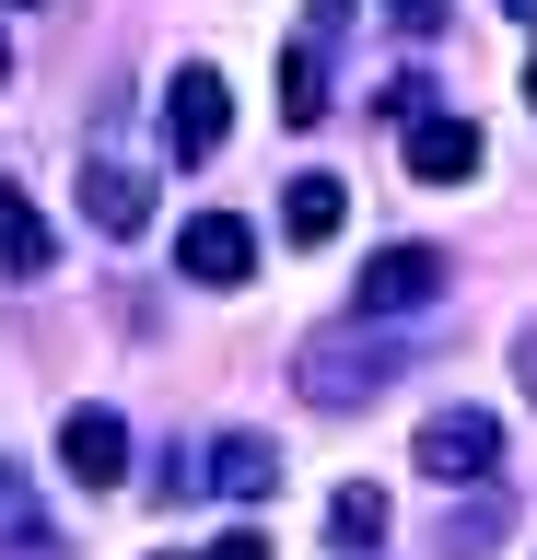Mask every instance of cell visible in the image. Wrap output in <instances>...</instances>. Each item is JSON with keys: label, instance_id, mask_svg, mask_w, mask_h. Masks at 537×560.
Returning <instances> with one entry per match:
<instances>
[{"label": "cell", "instance_id": "obj_1", "mask_svg": "<svg viewBox=\"0 0 537 560\" xmlns=\"http://www.w3.org/2000/svg\"><path fill=\"white\" fill-rule=\"evenodd\" d=\"M222 117H234V105H222V70H211V59H187V70H176V94H164V140L199 164V152L222 140Z\"/></svg>", "mask_w": 537, "mask_h": 560}, {"label": "cell", "instance_id": "obj_2", "mask_svg": "<svg viewBox=\"0 0 537 560\" xmlns=\"http://www.w3.org/2000/svg\"><path fill=\"white\" fill-rule=\"evenodd\" d=\"M59 467H71L82 490H117V467H129V432H117V409H71V420H59Z\"/></svg>", "mask_w": 537, "mask_h": 560}, {"label": "cell", "instance_id": "obj_3", "mask_svg": "<svg viewBox=\"0 0 537 560\" xmlns=\"http://www.w3.org/2000/svg\"><path fill=\"white\" fill-rule=\"evenodd\" d=\"M491 444H502V432H491L479 409H444V420H421V467H432L444 490H456V479H479V467H491Z\"/></svg>", "mask_w": 537, "mask_h": 560}, {"label": "cell", "instance_id": "obj_4", "mask_svg": "<svg viewBox=\"0 0 537 560\" xmlns=\"http://www.w3.org/2000/svg\"><path fill=\"white\" fill-rule=\"evenodd\" d=\"M432 280H444V257H432V245H386V257L362 269V315H409V304H432Z\"/></svg>", "mask_w": 537, "mask_h": 560}, {"label": "cell", "instance_id": "obj_5", "mask_svg": "<svg viewBox=\"0 0 537 560\" xmlns=\"http://www.w3.org/2000/svg\"><path fill=\"white\" fill-rule=\"evenodd\" d=\"M246 257H257V234L234 222V210H211V222H187V234H176V269L187 280H246Z\"/></svg>", "mask_w": 537, "mask_h": 560}, {"label": "cell", "instance_id": "obj_6", "mask_svg": "<svg viewBox=\"0 0 537 560\" xmlns=\"http://www.w3.org/2000/svg\"><path fill=\"white\" fill-rule=\"evenodd\" d=\"M409 175H421V187H467V175H479V129H467V117H421V129H409Z\"/></svg>", "mask_w": 537, "mask_h": 560}, {"label": "cell", "instance_id": "obj_7", "mask_svg": "<svg viewBox=\"0 0 537 560\" xmlns=\"http://www.w3.org/2000/svg\"><path fill=\"white\" fill-rule=\"evenodd\" d=\"M0 280H47V222L24 187H0Z\"/></svg>", "mask_w": 537, "mask_h": 560}, {"label": "cell", "instance_id": "obj_8", "mask_svg": "<svg viewBox=\"0 0 537 560\" xmlns=\"http://www.w3.org/2000/svg\"><path fill=\"white\" fill-rule=\"evenodd\" d=\"M339 222H351V199H339V175H292V210H281V234H292V245H327Z\"/></svg>", "mask_w": 537, "mask_h": 560}, {"label": "cell", "instance_id": "obj_9", "mask_svg": "<svg viewBox=\"0 0 537 560\" xmlns=\"http://www.w3.org/2000/svg\"><path fill=\"white\" fill-rule=\"evenodd\" d=\"M82 187H94V222H106V234H141V222H152V187L129 164H94Z\"/></svg>", "mask_w": 537, "mask_h": 560}, {"label": "cell", "instance_id": "obj_10", "mask_svg": "<svg viewBox=\"0 0 537 560\" xmlns=\"http://www.w3.org/2000/svg\"><path fill=\"white\" fill-rule=\"evenodd\" d=\"M281 117H292V129H316V117H327V70H316V47H281Z\"/></svg>", "mask_w": 537, "mask_h": 560}, {"label": "cell", "instance_id": "obj_11", "mask_svg": "<svg viewBox=\"0 0 537 560\" xmlns=\"http://www.w3.org/2000/svg\"><path fill=\"white\" fill-rule=\"evenodd\" d=\"M327 525H339L351 549H374V537H386V490H339V502H327Z\"/></svg>", "mask_w": 537, "mask_h": 560}, {"label": "cell", "instance_id": "obj_12", "mask_svg": "<svg viewBox=\"0 0 537 560\" xmlns=\"http://www.w3.org/2000/svg\"><path fill=\"white\" fill-rule=\"evenodd\" d=\"M211 479H222V490H269V479H281V455H269V444H222Z\"/></svg>", "mask_w": 537, "mask_h": 560}, {"label": "cell", "instance_id": "obj_13", "mask_svg": "<svg viewBox=\"0 0 537 560\" xmlns=\"http://www.w3.org/2000/svg\"><path fill=\"white\" fill-rule=\"evenodd\" d=\"M386 12H397L409 35H432V24H444V0H386Z\"/></svg>", "mask_w": 537, "mask_h": 560}, {"label": "cell", "instance_id": "obj_14", "mask_svg": "<svg viewBox=\"0 0 537 560\" xmlns=\"http://www.w3.org/2000/svg\"><path fill=\"white\" fill-rule=\"evenodd\" d=\"M199 560H269V537H222V549H199Z\"/></svg>", "mask_w": 537, "mask_h": 560}, {"label": "cell", "instance_id": "obj_15", "mask_svg": "<svg viewBox=\"0 0 537 560\" xmlns=\"http://www.w3.org/2000/svg\"><path fill=\"white\" fill-rule=\"evenodd\" d=\"M526 397H537V327H526Z\"/></svg>", "mask_w": 537, "mask_h": 560}, {"label": "cell", "instance_id": "obj_16", "mask_svg": "<svg viewBox=\"0 0 537 560\" xmlns=\"http://www.w3.org/2000/svg\"><path fill=\"white\" fill-rule=\"evenodd\" d=\"M502 12H526V24H537V0H502Z\"/></svg>", "mask_w": 537, "mask_h": 560}, {"label": "cell", "instance_id": "obj_17", "mask_svg": "<svg viewBox=\"0 0 537 560\" xmlns=\"http://www.w3.org/2000/svg\"><path fill=\"white\" fill-rule=\"evenodd\" d=\"M526 105H537V59H526Z\"/></svg>", "mask_w": 537, "mask_h": 560}, {"label": "cell", "instance_id": "obj_18", "mask_svg": "<svg viewBox=\"0 0 537 560\" xmlns=\"http://www.w3.org/2000/svg\"><path fill=\"white\" fill-rule=\"evenodd\" d=\"M0 82H12V47H0Z\"/></svg>", "mask_w": 537, "mask_h": 560}]
</instances>
